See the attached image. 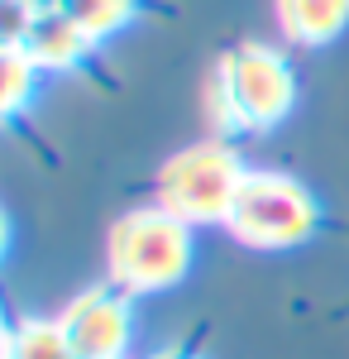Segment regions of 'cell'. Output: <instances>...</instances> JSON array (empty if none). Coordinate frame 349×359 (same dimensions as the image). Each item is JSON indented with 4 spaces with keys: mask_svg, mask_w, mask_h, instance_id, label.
Wrapping results in <instances>:
<instances>
[{
    "mask_svg": "<svg viewBox=\"0 0 349 359\" xmlns=\"http://www.w3.org/2000/svg\"><path fill=\"white\" fill-rule=\"evenodd\" d=\"M20 48L39 62V72H67V67L86 62V53H91L96 43H91L57 5H48V10L34 15V25H29V34L20 39Z\"/></svg>",
    "mask_w": 349,
    "mask_h": 359,
    "instance_id": "cell-6",
    "label": "cell"
},
{
    "mask_svg": "<svg viewBox=\"0 0 349 359\" xmlns=\"http://www.w3.org/2000/svg\"><path fill=\"white\" fill-rule=\"evenodd\" d=\"M57 326H62L77 359H125L130 340H135L130 292H120L115 283H96L62 306Z\"/></svg>",
    "mask_w": 349,
    "mask_h": 359,
    "instance_id": "cell-5",
    "label": "cell"
},
{
    "mask_svg": "<svg viewBox=\"0 0 349 359\" xmlns=\"http://www.w3.org/2000/svg\"><path fill=\"white\" fill-rule=\"evenodd\" d=\"M321 225V206L306 192V182H296L292 172H273V168H254L244 172L240 196L225 216L230 240H240L244 249H296L306 245Z\"/></svg>",
    "mask_w": 349,
    "mask_h": 359,
    "instance_id": "cell-3",
    "label": "cell"
},
{
    "mask_svg": "<svg viewBox=\"0 0 349 359\" xmlns=\"http://www.w3.org/2000/svg\"><path fill=\"white\" fill-rule=\"evenodd\" d=\"M53 5L86 34V39H91V43L120 34V29L139 15V0H53Z\"/></svg>",
    "mask_w": 349,
    "mask_h": 359,
    "instance_id": "cell-8",
    "label": "cell"
},
{
    "mask_svg": "<svg viewBox=\"0 0 349 359\" xmlns=\"http://www.w3.org/2000/svg\"><path fill=\"white\" fill-rule=\"evenodd\" d=\"M153 359H191V355H182V350H163V355H153Z\"/></svg>",
    "mask_w": 349,
    "mask_h": 359,
    "instance_id": "cell-11",
    "label": "cell"
},
{
    "mask_svg": "<svg viewBox=\"0 0 349 359\" xmlns=\"http://www.w3.org/2000/svg\"><path fill=\"white\" fill-rule=\"evenodd\" d=\"M211 120L215 130H273L296 106V77L287 57L268 43H240L220 57L211 77Z\"/></svg>",
    "mask_w": 349,
    "mask_h": 359,
    "instance_id": "cell-2",
    "label": "cell"
},
{
    "mask_svg": "<svg viewBox=\"0 0 349 359\" xmlns=\"http://www.w3.org/2000/svg\"><path fill=\"white\" fill-rule=\"evenodd\" d=\"M244 172L230 144H191L153 172V206L187 225H225Z\"/></svg>",
    "mask_w": 349,
    "mask_h": 359,
    "instance_id": "cell-4",
    "label": "cell"
},
{
    "mask_svg": "<svg viewBox=\"0 0 349 359\" xmlns=\"http://www.w3.org/2000/svg\"><path fill=\"white\" fill-rule=\"evenodd\" d=\"M5 359H77V355H72V345H67V335H62L57 321L25 316L5 335Z\"/></svg>",
    "mask_w": 349,
    "mask_h": 359,
    "instance_id": "cell-9",
    "label": "cell"
},
{
    "mask_svg": "<svg viewBox=\"0 0 349 359\" xmlns=\"http://www.w3.org/2000/svg\"><path fill=\"white\" fill-rule=\"evenodd\" d=\"M34 86H39V62L20 43H5V57H0V101H5V115L25 111Z\"/></svg>",
    "mask_w": 349,
    "mask_h": 359,
    "instance_id": "cell-10",
    "label": "cell"
},
{
    "mask_svg": "<svg viewBox=\"0 0 349 359\" xmlns=\"http://www.w3.org/2000/svg\"><path fill=\"white\" fill-rule=\"evenodd\" d=\"M110 283L130 297H153L177 287L191 269V225L167 216L163 206L125 211L106 240Z\"/></svg>",
    "mask_w": 349,
    "mask_h": 359,
    "instance_id": "cell-1",
    "label": "cell"
},
{
    "mask_svg": "<svg viewBox=\"0 0 349 359\" xmlns=\"http://www.w3.org/2000/svg\"><path fill=\"white\" fill-rule=\"evenodd\" d=\"M282 39L296 48H325L349 29V0H273Z\"/></svg>",
    "mask_w": 349,
    "mask_h": 359,
    "instance_id": "cell-7",
    "label": "cell"
}]
</instances>
